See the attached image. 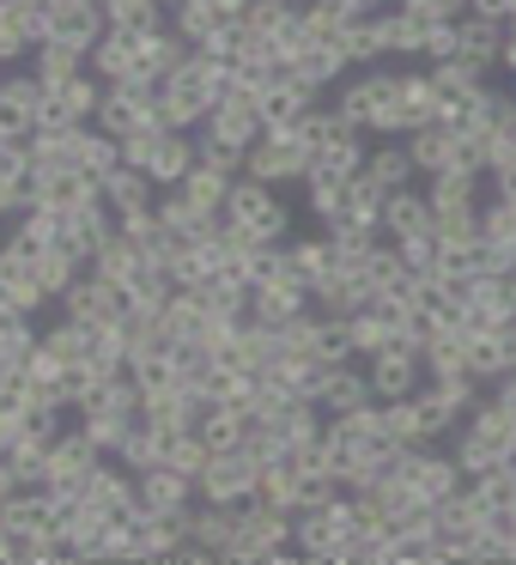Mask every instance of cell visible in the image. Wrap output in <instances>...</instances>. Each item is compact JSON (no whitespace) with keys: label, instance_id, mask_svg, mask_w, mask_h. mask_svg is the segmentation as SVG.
Listing matches in <instances>:
<instances>
[{"label":"cell","instance_id":"obj_1","mask_svg":"<svg viewBox=\"0 0 516 565\" xmlns=\"http://www.w3.org/2000/svg\"><path fill=\"white\" fill-rule=\"evenodd\" d=\"M225 92H232V67L195 50V55H189V62L159 86V110H164V122H171V128L201 135V122H207V116L225 104Z\"/></svg>","mask_w":516,"mask_h":565},{"label":"cell","instance_id":"obj_11","mask_svg":"<svg viewBox=\"0 0 516 565\" xmlns=\"http://www.w3.org/2000/svg\"><path fill=\"white\" fill-rule=\"evenodd\" d=\"M104 462H110V456H104L79 426H67L62 438L50 444V475H43V487H50L55 499H79V492L92 487V475H98Z\"/></svg>","mask_w":516,"mask_h":565},{"label":"cell","instance_id":"obj_37","mask_svg":"<svg viewBox=\"0 0 516 565\" xmlns=\"http://www.w3.org/2000/svg\"><path fill=\"white\" fill-rule=\"evenodd\" d=\"M413 19H426V25H455V19H467V0H401Z\"/></svg>","mask_w":516,"mask_h":565},{"label":"cell","instance_id":"obj_36","mask_svg":"<svg viewBox=\"0 0 516 565\" xmlns=\"http://www.w3.org/2000/svg\"><path fill=\"white\" fill-rule=\"evenodd\" d=\"M310 13L329 19L334 31H346V25H365V19L383 13V7H377V0H310Z\"/></svg>","mask_w":516,"mask_h":565},{"label":"cell","instance_id":"obj_40","mask_svg":"<svg viewBox=\"0 0 516 565\" xmlns=\"http://www.w3.org/2000/svg\"><path fill=\"white\" fill-rule=\"evenodd\" d=\"M159 7H164V13H171V7H183V0H159Z\"/></svg>","mask_w":516,"mask_h":565},{"label":"cell","instance_id":"obj_41","mask_svg":"<svg viewBox=\"0 0 516 565\" xmlns=\"http://www.w3.org/2000/svg\"><path fill=\"white\" fill-rule=\"evenodd\" d=\"M7 74H13V67H0V86H7Z\"/></svg>","mask_w":516,"mask_h":565},{"label":"cell","instance_id":"obj_14","mask_svg":"<svg viewBox=\"0 0 516 565\" xmlns=\"http://www.w3.org/2000/svg\"><path fill=\"white\" fill-rule=\"evenodd\" d=\"M135 480H140V511L164 516V523H183V535H189V511L201 504L195 480L171 475V468H147V475H135Z\"/></svg>","mask_w":516,"mask_h":565},{"label":"cell","instance_id":"obj_7","mask_svg":"<svg viewBox=\"0 0 516 565\" xmlns=\"http://www.w3.org/2000/svg\"><path fill=\"white\" fill-rule=\"evenodd\" d=\"M261 475H268V462H261L256 450H213V462L201 468L195 492L207 504H256L261 499Z\"/></svg>","mask_w":516,"mask_h":565},{"label":"cell","instance_id":"obj_32","mask_svg":"<svg viewBox=\"0 0 516 565\" xmlns=\"http://www.w3.org/2000/svg\"><path fill=\"white\" fill-rule=\"evenodd\" d=\"M480 171H443V177H426V201L431 213L438 207H480Z\"/></svg>","mask_w":516,"mask_h":565},{"label":"cell","instance_id":"obj_8","mask_svg":"<svg viewBox=\"0 0 516 565\" xmlns=\"http://www.w3.org/2000/svg\"><path fill=\"white\" fill-rule=\"evenodd\" d=\"M225 220H232V225H249V232H256L268 249H280L286 237H292V232H286L292 220H286L280 189H273V183H256V177H237V183H232V201H225Z\"/></svg>","mask_w":516,"mask_h":565},{"label":"cell","instance_id":"obj_44","mask_svg":"<svg viewBox=\"0 0 516 565\" xmlns=\"http://www.w3.org/2000/svg\"><path fill=\"white\" fill-rule=\"evenodd\" d=\"M292 7H310V0H292Z\"/></svg>","mask_w":516,"mask_h":565},{"label":"cell","instance_id":"obj_34","mask_svg":"<svg viewBox=\"0 0 516 565\" xmlns=\"http://www.w3.org/2000/svg\"><path fill=\"white\" fill-rule=\"evenodd\" d=\"M104 19H110V31H164L171 25V13H164L159 0H98Z\"/></svg>","mask_w":516,"mask_h":565},{"label":"cell","instance_id":"obj_17","mask_svg":"<svg viewBox=\"0 0 516 565\" xmlns=\"http://www.w3.org/2000/svg\"><path fill=\"white\" fill-rule=\"evenodd\" d=\"M261 135H268V122H261V110H256V104H244V98H225L219 110L201 122V140H213V147H232V152H249Z\"/></svg>","mask_w":516,"mask_h":565},{"label":"cell","instance_id":"obj_2","mask_svg":"<svg viewBox=\"0 0 516 565\" xmlns=\"http://www.w3.org/2000/svg\"><path fill=\"white\" fill-rule=\"evenodd\" d=\"M334 110H341L358 135H377V140H407L413 135L401 74H383V67H365V79H346V92H341Z\"/></svg>","mask_w":516,"mask_h":565},{"label":"cell","instance_id":"obj_39","mask_svg":"<svg viewBox=\"0 0 516 565\" xmlns=\"http://www.w3.org/2000/svg\"><path fill=\"white\" fill-rule=\"evenodd\" d=\"M504 67L516 74V31H510V43H504Z\"/></svg>","mask_w":516,"mask_h":565},{"label":"cell","instance_id":"obj_9","mask_svg":"<svg viewBox=\"0 0 516 565\" xmlns=\"http://www.w3.org/2000/svg\"><path fill=\"white\" fill-rule=\"evenodd\" d=\"M92 128H104L110 140H135V135H159V128H171V122H164V110H159V92L104 86V104H98V122Z\"/></svg>","mask_w":516,"mask_h":565},{"label":"cell","instance_id":"obj_22","mask_svg":"<svg viewBox=\"0 0 516 565\" xmlns=\"http://www.w3.org/2000/svg\"><path fill=\"white\" fill-rule=\"evenodd\" d=\"M358 177H370V183H377L383 195H401V189H413L419 164H413V152H407V140H377Z\"/></svg>","mask_w":516,"mask_h":565},{"label":"cell","instance_id":"obj_13","mask_svg":"<svg viewBox=\"0 0 516 565\" xmlns=\"http://www.w3.org/2000/svg\"><path fill=\"white\" fill-rule=\"evenodd\" d=\"M401 480L413 487V499L426 504V511H438L443 499H455V492L467 487V468H462V462H450V456L407 450V456H401Z\"/></svg>","mask_w":516,"mask_h":565},{"label":"cell","instance_id":"obj_28","mask_svg":"<svg viewBox=\"0 0 516 565\" xmlns=\"http://www.w3.org/2000/svg\"><path fill=\"white\" fill-rule=\"evenodd\" d=\"M25 207H31V147L19 140V147L0 152V220H7V213L19 220Z\"/></svg>","mask_w":516,"mask_h":565},{"label":"cell","instance_id":"obj_30","mask_svg":"<svg viewBox=\"0 0 516 565\" xmlns=\"http://www.w3.org/2000/svg\"><path fill=\"white\" fill-rule=\"evenodd\" d=\"M377 25H383V43H389V55H426L431 25H426V19H413L407 7H383Z\"/></svg>","mask_w":516,"mask_h":565},{"label":"cell","instance_id":"obj_26","mask_svg":"<svg viewBox=\"0 0 516 565\" xmlns=\"http://www.w3.org/2000/svg\"><path fill=\"white\" fill-rule=\"evenodd\" d=\"M419 232H431V201H426V189H401V195L383 201V237H389V244L419 237Z\"/></svg>","mask_w":516,"mask_h":565},{"label":"cell","instance_id":"obj_5","mask_svg":"<svg viewBox=\"0 0 516 565\" xmlns=\"http://www.w3.org/2000/svg\"><path fill=\"white\" fill-rule=\"evenodd\" d=\"M195 159H201V147H195V135H183V128H159V135L122 140V164H128V171H140V177H152L159 195L183 183V177L195 171Z\"/></svg>","mask_w":516,"mask_h":565},{"label":"cell","instance_id":"obj_19","mask_svg":"<svg viewBox=\"0 0 516 565\" xmlns=\"http://www.w3.org/2000/svg\"><path fill=\"white\" fill-rule=\"evenodd\" d=\"M455 38H462V62H474L480 74L486 67H504V43H510V25H498V19H455Z\"/></svg>","mask_w":516,"mask_h":565},{"label":"cell","instance_id":"obj_45","mask_svg":"<svg viewBox=\"0 0 516 565\" xmlns=\"http://www.w3.org/2000/svg\"><path fill=\"white\" fill-rule=\"evenodd\" d=\"M510 268H516V249H510Z\"/></svg>","mask_w":516,"mask_h":565},{"label":"cell","instance_id":"obj_29","mask_svg":"<svg viewBox=\"0 0 516 565\" xmlns=\"http://www.w3.org/2000/svg\"><path fill=\"white\" fill-rule=\"evenodd\" d=\"M201 438H207V450H244L256 438V407H207Z\"/></svg>","mask_w":516,"mask_h":565},{"label":"cell","instance_id":"obj_18","mask_svg":"<svg viewBox=\"0 0 516 565\" xmlns=\"http://www.w3.org/2000/svg\"><path fill=\"white\" fill-rule=\"evenodd\" d=\"M407 152H413L419 177H443V171H462V135L450 122H426L407 135Z\"/></svg>","mask_w":516,"mask_h":565},{"label":"cell","instance_id":"obj_6","mask_svg":"<svg viewBox=\"0 0 516 565\" xmlns=\"http://www.w3.org/2000/svg\"><path fill=\"white\" fill-rule=\"evenodd\" d=\"M286 541H292V516L273 511L268 499H256V504H237L232 547H225L219 559H232V565H261V559H273V553H286Z\"/></svg>","mask_w":516,"mask_h":565},{"label":"cell","instance_id":"obj_43","mask_svg":"<svg viewBox=\"0 0 516 565\" xmlns=\"http://www.w3.org/2000/svg\"><path fill=\"white\" fill-rule=\"evenodd\" d=\"M377 7H383V0H377ZM389 7H401V0H389Z\"/></svg>","mask_w":516,"mask_h":565},{"label":"cell","instance_id":"obj_33","mask_svg":"<svg viewBox=\"0 0 516 565\" xmlns=\"http://www.w3.org/2000/svg\"><path fill=\"white\" fill-rule=\"evenodd\" d=\"M31 74L43 79V92H55V86H67V79L92 74V62H86V55H74V50H62V43H43V50L31 55Z\"/></svg>","mask_w":516,"mask_h":565},{"label":"cell","instance_id":"obj_4","mask_svg":"<svg viewBox=\"0 0 516 565\" xmlns=\"http://www.w3.org/2000/svg\"><path fill=\"white\" fill-rule=\"evenodd\" d=\"M510 456H516V414L486 395V402L467 414L462 456H455V462L467 468V480H474V475H492V468H510Z\"/></svg>","mask_w":516,"mask_h":565},{"label":"cell","instance_id":"obj_15","mask_svg":"<svg viewBox=\"0 0 516 565\" xmlns=\"http://www.w3.org/2000/svg\"><path fill=\"white\" fill-rule=\"evenodd\" d=\"M43 98H50L43 79L31 74V67H13L7 86H0V128H7L13 140H31L37 135V116H43Z\"/></svg>","mask_w":516,"mask_h":565},{"label":"cell","instance_id":"obj_3","mask_svg":"<svg viewBox=\"0 0 516 565\" xmlns=\"http://www.w3.org/2000/svg\"><path fill=\"white\" fill-rule=\"evenodd\" d=\"M358 529H365V516H358L353 492H341V499H329V504H316V511H298L292 516L298 553H304V559H329V565L358 541Z\"/></svg>","mask_w":516,"mask_h":565},{"label":"cell","instance_id":"obj_24","mask_svg":"<svg viewBox=\"0 0 516 565\" xmlns=\"http://www.w3.org/2000/svg\"><path fill=\"white\" fill-rule=\"evenodd\" d=\"M310 110H316V92L298 86L292 74H273L268 98H261V122H268V128H292V122H304Z\"/></svg>","mask_w":516,"mask_h":565},{"label":"cell","instance_id":"obj_38","mask_svg":"<svg viewBox=\"0 0 516 565\" xmlns=\"http://www.w3.org/2000/svg\"><path fill=\"white\" fill-rule=\"evenodd\" d=\"M467 13H480V19H498V25H510L516 0H467Z\"/></svg>","mask_w":516,"mask_h":565},{"label":"cell","instance_id":"obj_42","mask_svg":"<svg viewBox=\"0 0 516 565\" xmlns=\"http://www.w3.org/2000/svg\"><path fill=\"white\" fill-rule=\"evenodd\" d=\"M0 317H13V310H7V298H0Z\"/></svg>","mask_w":516,"mask_h":565},{"label":"cell","instance_id":"obj_12","mask_svg":"<svg viewBox=\"0 0 516 565\" xmlns=\"http://www.w3.org/2000/svg\"><path fill=\"white\" fill-rule=\"evenodd\" d=\"M365 377H370V395H377L383 407L413 402V395L426 390V359H419L413 347H383L377 359H365Z\"/></svg>","mask_w":516,"mask_h":565},{"label":"cell","instance_id":"obj_20","mask_svg":"<svg viewBox=\"0 0 516 565\" xmlns=\"http://www.w3.org/2000/svg\"><path fill=\"white\" fill-rule=\"evenodd\" d=\"M377 395H370V377L358 365H334L329 377H322V395H316V407L329 419H346V414H358V407H370Z\"/></svg>","mask_w":516,"mask_h":565},{"label":"cell","instance_id":"obj_25","mask_svg":"<svg viewBox=\"0 0 516 565\" xmlns=\"http://www.w3.org/2000/svg\"><path fill=\"white\" fill-rule=\"evenodd\" d=\"M104 201H110L116 220H128V213L159 207V183H152V177H140V171H128V164H116V171L104 177Z\"/></svg>","mask_w":516,"mask_h":565},{"label":"cell","instance_id":"obj_10","mask_svg":"<svg viewBox=\"0 0 516 565\" xmlns=\"http://www.w3.org/2000/svg\"><path fill=\"white\" fill-rule=\"evenodd\" d=\"M310 164H316V152H310V140L298 135V128H268V135L249 147L244 177H256V183H292V177H304L310 183Z\"/></svg>","mask_w":516,"mask_h":565},{"label":"cell","instance_id":"obj_35","mask_svg":"<svg viewBox=\"0 0 516 565\" xmlns=\"http://www.w3.org/2000/svg\"><path fill=\"white\" fill-rule=\"evenodd\" d=\"M176 189H183L189 201H201V207H213V213H225V201H232V177L207 171V164H201V159H195V171H189V177H183V183H176Z\"/></svg>","mask_w":516,"mask_h":565},{"label":"cell","instance_id":"obj_16","mask_svg":"<svg viewBox=\"0 0 516 565\" xmlns=\"http://www.w3.org/2000/svg\"><path fill=\"white\" fill-rule=\"evenodd\" d=\"M62 310L74 322H86V329H116V322H128V292H116L110 280H98V274L86 268V280L62 298Z\"/></svg>","mask_w":516,"mask_h":565},{"label":"cell","instance_id":"obj_23","mask_svg":"<svg viewBox=\"0 0 516 565\" xmlns=\"http://www.w3.org/2000/svg\"><path fill=\"white\" fill-rule=\"evenodd\" d=\"M147 268H152V262H147V249H140L128 232H116L110 244H104L98 256H92V274H98V280H110L116 292H128V286H135Z\"/></svg>","mask_w":516,"mask_h":565},{"label":"cell","instance_id":"obj_27","mask_svg":"<svg viewBox=\"0 0 516 565\" xmlns=\"http://www.w3.org/2000/svg\"><path fill=\"white\" fill-rule=\"evenodd\" d=\"M122 164V140H110L104 128H74V171L104 183V177Z\"/></svg>","mask_w":516,"mask_h":565},{"label":"cell","instance_id":"obj_31","mask_svg":"<svg viewBox=\"0 0 516 565\" xmlns=\"http://www.w3.org/2000/svg\"><path fill=\"white\" fill-rule=\"evenodd\" d=\"M116 462H122L128 475H147V468H159V462H164V431L152 426V419H135V426H128V438H122V450H116Z\"/></svg>","mask_w":516,"mask_h":565},{"label":"cell","instance_id":"obj_21","mask_svg":"<svg viewBox=\"0 0 516 565\" xmlns=\"http://www.w3.org/2000/svg\"><path fill=\"white\" fill-rule=\"evenodd\" d=\"M104 31H110V19H104V7H74V13H50V43H62V50L86 55L104 43Z\"/></svg>","mask_w":516,"mask_h":565}]
</instances>
